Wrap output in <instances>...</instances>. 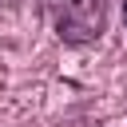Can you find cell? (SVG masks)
Returning <instances> with one entry per match:
<instances>
[{"label": "cell", "instance_id": "obj_1", "mask_svg": "<svg viewBox=\"0 0 127 127\" xmlns=\"http://www.w3.org/2000/svg\"><path fill=\"white\" fill-rule=\"evenodd\" d=\"M107 28V4L103 0H67L56 16V36L64 44H91Z\"/></svg>", "mask_w": 127, "mask_h": 127}, {"label": "cell", "instance_id": "obj_2", "mask_svg": "<svg viewBox=\"0 0 127 127\" xmlns=\"http://www.w3.org/2000/svg\"><path fill=\"white\" fill-rule=\"evenodd\" d=\"M123 24H127V0H123Z\"/></svg>", "mask_w": 127, "mask_h": 127}]
</instances>
